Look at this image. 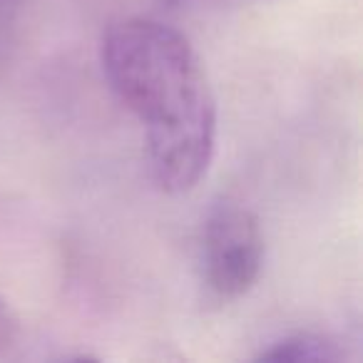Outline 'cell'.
I'll return each instance as SVG.
<instances>
[{"mask_svg": "<svg viewBox=\"0 0 363 363\" xmlns=\"http://www.w3.org/2000/svg\"><path fill=\"white\" fill-rule=\"evenodd\" d=\"M102 70L145 127L155 184L164 194L192 192L217 147V102L194 45L160 21L125 18L102 35Z\"/></svg>", "mask_w": 363, "mask_h": 363, "instance_id": "1", "label": "cell"}, {"mask_svg": "<svg viewBox=\"0 0 363 363\" xmlns=\"http://www.w3.org/2000/svg\"><path fill=\"white\" fill-rule=\"evenodd\" d=\"M264 264V234L257 214L237 202H219L202 232V277L222 301L252 291Z\"/></svg>", "mask_w": 363, "mask_h": 363, "instance_id": "2", "label": "cell"}, {"mask_svg": "<svg viewBox=\"0 0 363 363\" xmlns=\"http://www.w3.org/2000/svg\"><path fill=\"white\" fill-rule=\"evenodd\" d=\"M262 361H338L341 351L336 343H331L323 336H313V333H294L281 341L272 343L267 351L259 353Z\"/></svg>", "mask_w": 363, "mask_h": 363, "instance_id": "3", "label": "cell"}, {"mask_svg": "<svg viewBox=\"0 0 363 363\" xmlns=\"http://www.w3.org/2000/svg\"><path fill=\"white\" fill-rule=\"evenodd\" d=\"M18 346V321L11 306L0 296V358H8Z\"/></svg>", "mask_w": 363, "mask_h": 363, "instance_id": "4", "label": "cell"}, {"mask_svg": "<svg viewBox=\"0 0 363 363\" xmlns=\"http://www.w3.org/2000/svg\"><path fill=\"white\" fill-rule=\"evenodd\" d=\"M16 6H18V0H0V30H3V26L11 23L13 13H16Z\"/></svg>", "mask_w": 363, "mask_h": 363, "instance_id": "5", "label": "cell"}]
</instances>
